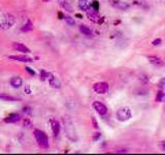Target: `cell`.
Masks as SVG:
<instances>
[{"mask_svg":"<svg viewBox=\"0 0 165 155\" xmlns=\"http://www.w3.org/2000/svg\"><path fill=\"white\" fill-rule=\"evenodd\" d=\"M164 82H165V79H161L160 84H159V86H160L161 88H163V87H164Z\"/></svg>","mask_w":165,"mask_h":155,"instance_id":"obj_26","label":"cell"},{"mask_svg":"<svg viewBox=\"0 0 165 155\" xmlns=\"http://www.w3.org/2000/svg\"><path fill=\"white\" fill-rule=\"evenodd\" d=\"M49 83H50V85L53 87V88L58 89V88H60V87H61V83H60V81L57 79V78H55L54 76H52L49 79Z\"/></svg>","mask_w":165,"mask_h":155,"instance_id":"obj_16","label":"cell"},{"mask_svg":"<svg viewBox=\"0 0 165 155\" xmlns=\"http://www.w3.org/2000/svg\"><path fill=\"white\" fill-rule=\"evenodd\" d=\"M64 128H65V133H66L67 138L69 139L72 142H75L77 141V131H75V128H74L73 123L71 122V120L69 118H64Z\"/></svg>","mask_w":165,"mask_h":155,"instance_id":"obj_1","label":"cell"},{"mask_svg":"<svg viewBox=\"0 0 165 155\" xmlns=\"http://www.w3.org/2000/svg\"><path fill=\"white\" fill-rule=\"evenodd\" d=\"M88 12V14H87V16H88V19L91 22H93V23H96V24H99V23H101L102 22V20H101V18H100V16L98 15L96 12V10H91V12L90 10H87Z\"/></svg>","mask_w":165,"mask_h":155,"instance_id":"obj_7","label":"cell"},{"mask_svg":"<svg viewBox=\"0 0 165 155\" xmlns=\"http://www.w3.org/2000/svg\"><path fill=\"white\" fill-rule=\"evenodd\" d=\"M23 113H24L25 115L30 116L31 115V109H30L29 107H25V108H23Z\"/></svg>","mask_w":165,"mask_h":155,"instance_id":"obj_23","label":"cell"},{"mask_svg":"<svg viewBox=\"0 0 165 155\" xmlns=\"http://www.w3.org/2000/svg\"><path fill=\"white\" fill-rule=\"evenodd\" d=\"M21 120V117L19 114H10V115H8L6 118L4 119V122L5 123H17V122H19V121Z\"/></svg>","mask_w":165,"mask_h":155,"instance_id":"obj_10","label":"cell"},{"mask_svg":"<svg viewBox=\"0 0 165 155\" xmlns=\"http://www.w3.org/2000/svg\"><path fill=\"white\" fill-rule=\"evenodd\" d=\"M12 49L16 50L18 52H22V53H25V54H29L30 50L28 49L25 44H20V42H14L12 44Z\"/></svg>","mask_w":165,"mask_h":155,"instance_id":"obj_9","label":"cell"},{"mask_svg":"<svg viewBox=\"0 0 165 155\" xmlns=\"http://www.w3.org/2000/svg\"><path fill=\"white\" fill-rule=\"evenodd\" d=\"M26 70H27V72H29L31 74H35V72H32V70H31V69H30L29 67H26Z\"/></svg>","mask_w":165,"mask_h":155,"instance_id":"obj_28","label":"cell"},{"mask_svg":"<svg viewBox=\"0 0 165 155\" xmlns=\"http://www.w3.org/2000/svg\"><path fill=\"white\" fill-rule=\"evenodd\" d=\"M10 85L14 88H20L23 85V81L20 76H14V78L10 79Z\"/></svg>","mask_w":165,"mask_h":155,"instance_id":"obj_14","label":"cell"},{"mask_svg":"<svg viewBox=\"0 0 165 155\" xmlns=\"http://www.w3.org/2000/svg\"><path fill=\"white\" fill-rule=\"evenodd\" d=\"M22 30L23 32H29V31H31V30H33V24H32V22L30 20H28L27 22H26V24L24 25L22 27Z\"/></svg>","mask_w":165,"mask_h":155,"instance_id":"obj_17","label":"cell"},{"mask_svg":"<svg viewBox=\"0 0 165 155\" xmlns=\"http://www.w3.org/2000/svg\"><path fill=\"white\" fill-rule=\"evenodd\" d=\"M92 0H79V6L81 10H88L92 6Z\"/></svg>","mask_w":165,"mask_h":155,"instance_id":"obj_11","label":"cell"},{"mask_svg":"<svg viewBox=\"0 0 165 155\" xmlns=\"http://www.w3.org/2000/svg\"><path fill=\"white\" fill-rule=\"evenodd\" d=\"M52 76H53L52 74H49V72H44V70H42V72H40V79H41V80H45V79L49 80Z\"/></svg>","mask_w":165,"mask_h":155,"instance_id":"obj_21","label":"cell"},{"mask_svg":"<svg viewBox=\"0 0 165 155\" xmlns=\"http://www.w3.org/2000/svg\"><path fill=\"white\" fill-rule=\"evenodd\" d=\"M51 125H52V129H53V133H54L55 137L59 135L60 132V124L58 121H56L55 119L51 120Z\"/></svg>","mask_w":165,"mask_h":155,"instance_id":"obj_15","label":"cell"},{"mask_svg":"<svg viewBox=\"0 0 165 155\" xmlns=\"http://www.w3.org/2000/svg\"><path fill=\"white\" fill-rule=\"evenodd\" d=\"M15 24V17L10 14H5V15L0 17V30H7Z\"/></svg>","mask_w":165,"mask_h":155,"instance_id":"obj_3","label":"cell"},{"mask_svg":"<svg viewBox=\"0 0 165 155\" xmlns=\"http://www.w3.org/2000/svg\"><path fill=\"white\" fill-rule=\"evenodd\" d=\"M91 120H92V123H93V126H94V127H95V128L98 127V125H97V122H96V119L94 118V117H92Z\"/></svg>","mask_w":165,"mask_h":155,"instance_id":"obj_25","label":"cell"},{"mask_svg":"<svg viewBox=\"0 0 165 155\" xmlns=\"http://www.w3.org/2000/svg\"><path fill=\"white\" fill-rule=\"evenodd\" d=\"M93 108L99 115H105V114L107 113V108L105 107V104H103V103L100 102V101H94Z\"/></svg>","mask_w":165,"mask_h":155,"instance_id":"obj_6","label":"cell"},{"mask_svg":"<svg viewBox=\"0 0 165 155\" xmlns=\"http://www.w3.org/2000/svg\"><path fill=\"white\" fill-rule=\"evenodd\" d=\"M34 137L40 148H42V149H48L49 148V139H48V135H45V132L39 130V129H35Z\"/></svg>","mask_w":165,"mask_h":155,"instance_id":"obj_2","label":"cell"},{"mask_svg":"<svg viewBox=\"0 0 165 155\" xmlns=\"http://www.w3.org/2000/svg\"><path fill=\"white\" fill-rule=\"evenodd\" d=\"M163 99H164V93L162 91H160L157 94V96H156V100L159 101V102H162Z\"/></svg>","mask_w":165,"mask_h":155,"instance_id":"obj_22","label":"cell"},{"mask_svg":"<svg viewBox=\"0 0 165 155\" xmlns=\"http://www.w3.org/2000/svg\"><path fill=\"white\" fill-rule=\"evenodd\" d=\"M148 60L151 62L152 64L156 65V66H162L163 64V60L159 57H156V56H148Z\"/></svg>","mask_w":165,"mask_h":155,"instance_id":"obj_13","label":"cell"},{"mask_svg":"<svg viewBox=\"0 0 165 155\" xmlns=\"http://www.w3.org/2000/svg\"><path fill=\"white\" fill-rule=\"evenodd\" d=\"M162 42V40H160V38H158V40H155L152 44H153V46H159V44Z\"/></svg>","mask_w":165,"mask_h":155,"instance_id":"obj_24","label":"cell"},{"mask_svg":"<svg viewBox=\"0 0 165 155\" xmlns=\"http://www.w3.org/2000/svg\"><path fill=\"white\" fill-rule=\"evenodd\" d=\"M111 5L113 8H116L117 10H127L129 8V4L125 1H122V0H113L111 1Z\"/></svg>","mask_w":165,"mask_h":155,"instance_id":"obj_8","label":"cell"},{"mask_svg":"<svg viewBox=\"0 0 165 155\" xmlns=\"http://www.w3.org/2000/svg\"><path fill=\"white\" fill-rule=\"evenodd\" d=\"M132 113H131V109L128 107H124V108L119 109L118 112H117V119L121 122H125V121H128L131 118Z\"/></svg>","mask_w":165,"mask_h":155,"instance_id":"obj_4","label":"cell"},{"mask_svg":"<svg viewBox=\"0 0 165 155\" xmlns=\"http://www.w3.org/2000/svg\"><path fill=\"white\" fill-rule=\"evenodd\" d=\"M8 59L15 60V61L25 62V63H27V62H32V58L24 56V55H22V56H8Z\"/></svg>","mask_w":165,"mask_h":155,"instance_id":"obj_12","label":"cell"},{"mask_svg":"<svg viewBox=\"0 0 165 155\" xmlns=\"http://www.w3.org/2000/svg\"><path fill=\"white\" fill-rule=\"evenodd\" d=\"M64 19H65V21H66V23L69 25V26H74V25H75V21H74L73 18L69 17V16H66Z\"/></svg>","mask_w":165,"mask_h":155,"instance_id":"obj_20","label":"cell"},{"mask_svg":"<svg viewBox=\"0 0 165 155\" xmlns=\"http://www.w3.org/2000/svg\"><path fill=\"white\" fill-rule=\"evenodd\" d=\"M109 84L105 82H99L94 85V91L98 94H104L109 91Z\"/></svg>","mask_w":165,"mask_h":155,"instance_id":"obj_5","label":"cell"},{"mask_svg":"<svg viewBox=\"0 0 165 155\" xmlns=\"http://www.w3.org/2000/svg\"><path fill=\"white\" fill-rule=\"evenodd\" d=\"M0 99L6 100V101H17L18 100L16 97H12V96H10V95H4V94H0Z\"/></svg>","mask_w":165,"mask_h":155,"instance_id":"obj_19","label":"cell"},{"mask_svg":"<svg viewBox=\"0 0 165 155\" xmlns=\"http://www.w3.org/2000/svg\"><path fill=\"white\" fill-rule=\"evenodd\" d=\"M79 31H81V33H83V34L88 35V36L92 35L91 29H90L89 27H87V26H85V25H81V26H79Z\"/></svg>","mask_w":165,"mask_h":155,"instance_id":"obj_18","label":"cell"},{"mask_svg":"<svg viewBox=\"0 0 165 155\" xmlns=\"http://www.w3.org/2000/svg\"><path fill=\"white\" fill-rule=\"evenodd\" d=\"M42 1H43V2H49L50 0H42Z\"/></svg>","mask_w":165,"mask_h":155,"instance_id":"obj_29","label":"cell"},{"mask_svg":"<svg viewBox=\"0 0 165 155\" xmlns=\"http://www.w3.org/2000/svg\"><path fill=\"white\" fill-rule=\"evenodd\" d=\"M25 91L27 92V94H30V93H31V90H30L29 86H27V87H26V89H25Z\"/></svg>","mask_w":165,"mask_h":155,"instance_id":"obj_27","label":"cell"}]
</instances>
